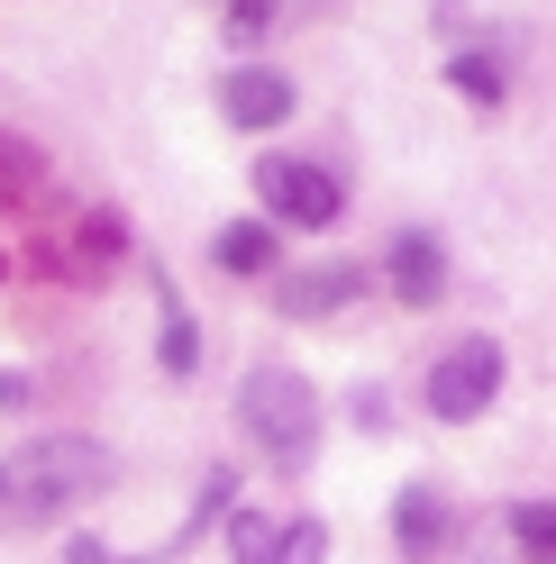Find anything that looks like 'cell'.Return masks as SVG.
<instances>
[{
	"mask_svg": "<svg viewBox=\"0 0 556 564\" xmlns=\"http://www.w3.org/2000/svg\"><path fill=\"white\" fill-rule=\"evenodd\" d=\"M237 429L265 446L274 474H301L310 446H320V401H310V382L292 365H256L247 382H237Z\"/></svg>",
	"mask_w": 556,
	"mask_h": 564,
	"instance_id": "obj_1",
	"label": "cell"
},
{
	"mask_svg": "<svg viewBox=\"0 0 556 564\" xmlns=\"http://www.w3.org/2000/svg\"><path fill=\"white\" fill-rule=\"evenodd\" d=\"M0 474H10L0 501L28 510V519H46V510H74V501H92V491L110 482V446H92V437H38L19 465H0Z\"/></svg>",
	"mask_w": 556,
	"mask_h": 564,
	"instance_id": "obj_2",
	"label": "cell"
},
{
	"mask_svg": "<svg viewBox=\"0 0 556 564\" xmlns=\"http://www.w3.org/2000/svg\"><path fill=\"white\" fill-rule=\"evenodd\" d=\"M493 392H502V346L493 337H457L438 356V373H429V410L447 419V429H457V419H483Z\"/></svg>",
	"mask_w": 556,
	"mask_h": 564,
	"instance_id": "obj_3",
	"label": "cell"
},
{
	"mask_svg": "<svg viewBox=\"0 0 556 564\" xmlns=\"http://www.w3.org/2000/svg\"><path fill=\"white\" fill-rule=\"evenodd\" d=\"M256 200L274 228H329L338 219V173L301 164V155H265L256 164Z\"/></svg>",
	"mask_w": 556,
	"mask_h": 564,
	"instance_id": "obj_4",
	"label": "cell"
},
{
	"mask_svg": "<svg viewBox=\"0 0 556 564\" xmlns=\"http://www.w3.org/2000/svg\"><path fill=\"white\" fill-rule=\"evenodd\" d=\"M220 110L247 128V137H256V128H284V119H292V83L274 74V64H237V74L220 83Z\"/></svg>",
	"mask_w": 556,
	"mask_h": 564,
	"instance_id": "obj_5",
	"label": "cell"
},
{
	"mask_svg": "<svg viewBox=\"0 0 556 564\" xmlns=\"http://www.w3.org/2000/svg\"><path fill=\"white\" fill-rule=\"evenodd\" d=\"M384 282H393L410 310H429V301L447 292V256H438V237H429V228H402V237H393V256H384Z\"/></svg>",
	"mask_w": 556,
	"mask_h": 564,
	"instance_id": "obj_6",
	"label": "cell"
},
{
	"mask_svg": "<svg viewBox=\"0 0 556 564\" xmlns=\"http://www.w3.org/2000/svg\"><path fill=\"white\" fill-rule=\"evenodd\" d=\"M447 528H457V510H447L429 482H410L402 501H393V538H402V555H438V546H447Z\"/></svg>",
	"mask_w": 556,
	"mask_h": 564,
	"instance_id": "obj_7",
	"label": "cell"
},
{
	"mask_svg": "<svg viewBox=\"0 0 556 564\" xmlns=\"http://www.w3.org/2000/svg\"><path fill=\"white\" fill-rule=\"evenodd\" d=\"M274 301H284V319H320V310L356 301V273H346V264H329V273H292Z\"/></svg>",
	"mask_w": 556,
	"mask_h": 564,
	"instance_id": "obj_8",
	"label": "cell"
},
{
	"mask_svg": "<svg viewBox=\"0 0 556 564\" xmlns=\"http://www.w3.org/2000/svg\"><path fill=\"white\" fill-rule=\"evenodd\" d=\"M211 256H220V273H274V219H237V228H220Z\"/></svg>",
	"mask_w": 556,
	"mask_h": 564,
	"instance_id": "obj_9",
	"label": "cell"
},
{
	"mask_svg": "<svg viewBox=\"0 0 556 564\" xmlns=\"http://www.w3.org/2000/svg\"><path fill=\"white\" fill-rule=\"evenodd\" d=\"M511 538H520L530 564H556V501H520L511 510Z\"/></svg>",
	"mask_w": 556,
	"mask_h": 564,
	"instance_id": "obj_10",
	"label": "cell"
},
{
	"mask_svg": "<svg viewBox=\"0 0 556 564\" xmlns=\"http://www.w3.org/2000/svg\"><path fill=\"white\" fill-rule=\"evenodd\" d=\"M274 546H284V528H274L265 510H237V519H228V555H237V564H274Z\"/></svg>",
	"mask_w": 556,
	"mask_h": 564,
	"instance_id": "obj_11",
	"label": "cell"
},
{
	"mask_svg": "<svg viewBox=\"0 0 556 564\" xmlns=\"http://www.w3.org/2000/svg\"><path fill=\"white\" fill-rule=\"evenodd\" d=\"M156 346H164V373H192V365H201V337H192V310L173 301V292H164V337H156Z\"/></svg>",
	"mask_w": 556,
	"mask_h": 564,
	"instance_id": "obj_12",
	"label": "cell"
},
{
	"mask_svg": "<svg viewBox=\"0 0 556 564\" xmlns=\"http://www.w3.org/2000/svg\"><path fill=\"white\" fill-rule=\"evenodd\" d=\"M274 564H329V528L320 519H292L284 546H274Z\"/></svg>",
	"mask_w": 556,
	"mask_h": 564,
	"instance_id": "obj_13",
	"label": "cell"
},
{
	"mask_svg": "<svg viewBox=\"0 0 556 564\" xmlns=\"http://www.w3.org/2000/svg\"><path fill=\"white\" fill-rule=\"evenodd\" d=\"M447 74H457V83H466V91L483 100V110H493V100L511 91V83H502V64H493V55H457V64H447Z\"/></svg>",
	"mask_w": 556,
	"mask_h": 564,
	"instance_id": "obj_14",
	"label": "cell"
},
{
	"mask_svg": "<svg viewBox=\"0 0 556 564\" xmlns=\"http://www.w3.org/2000/svg\"><path fill=\"white\" fill-rule=\"evenodd\" d=\"M0 410H28V373H10V365H0Z\"/></svg>",
	"mask_w": 556,
	"mask_h": 564,
	"instance_id": "obj_15",
	"label": "cell"
},
{
	"mask_svg": "<svg viewBox=\"0 0 556 564\" xmlns=\"http://www.w3.org/2000/svg\"><path fill=\"white\" fill-rule=\"evenodd\" d=\"M0 491H10V474H0Z\"/></svg>",
	"mask_w": 556,
	"mask_h": 564,
	"instance_id": "obj_16",
	"label": "cell"
},
{
	"mask_svg": "<svg viewBox=\"0 0 556 564\" xmlns=\"http://www.w3.org/2000/svg\"><path fill=\"white\" fill-rule=\"evenodd\" d=\"M220 10H228V0H220Z\"/></svg>",
	"mask_w": 556,
	"mask_h": 564,
	"instance_id": "obj_17",
	"label": "cell"
}]
</instances>
